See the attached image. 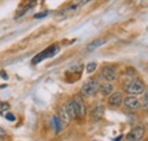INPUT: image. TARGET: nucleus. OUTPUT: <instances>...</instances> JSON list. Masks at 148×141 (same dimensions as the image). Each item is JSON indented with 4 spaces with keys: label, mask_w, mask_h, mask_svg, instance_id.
<instances>
[{
    "label": "nucleus",
    "mask_w": 148,
    "mask_h": 141,
    "mask_svg": "<svg viewBox=\"0 0 148 141\" xmlns=\"http://www.w3.org/2000/svg\"><path fill=\"white\" fill-rule=\"evenodd\" d=\"M99 90V83L96 79H89L87 80L82 87H81V94L84 97H91L93 94L97 93Z\"/></svg>",
    "instance_id": "f257e3e1"
},
{
    "label": "nucleus",
    "mask_w": 148,
    "mask_h": 141,
    "mask_svg": "<svg viewBox=\"0 0 148 141\" xmlns=\"http://www.w3.org/2000/svg\"><path fill=\"white\" fill-rule=\"evenodd\" d=\"M127 92L129 93L130 96H138L141 94L145 91V84L141 80H132L129 84L125 87Z\"/></svg>",
    "instance_id": "f03ea898"
},
{
    "label": "nucleus",
    "mask_w": 148,
    "mask_h": 141,
    "mask_svg": "<svg viewBox=\"0 0 148 141\" xmlns=\"http://www.w3.org/2000/svg\"><path fill=\"white\" fill-rule=\"evenodd\" d=\"M59 51V47L58 46H50L49 48H47L46 50H43L42 53H38L37 56L32 59V64H38V63H40V62H42L43 59H47V58H50V57H53V56H55L56 53Z\"/></svg>",
    "instance_id": "7ed1b4c3"
},
{
    "label": "nucleus",
    "mask_w": 148,
    "mask_h": 141,
    "mask_svg": "<svg viewBox=\"0 0 148 141\" xmlns=\"http://www.w3.org/2000/svg\"><path fill=\"white\" fill-rule=\"evenodd\" d=\"M72 103H73V106L75 108V112L77 114V117H83L87 113V108H86V105H84V101L82 99L81 96H75L72 98Z\"/></svg>",
    "instance_id": "20e7f679"
},
{
    "label": "nucleus",
    "mask_w": 148,
    "mask_h": 141,
    "mask_svg": "<svg viewBox=\"0 0 148 141\" xmlns=\"http://www.w3.org/2000/svg\"><path fill=\"white\" fill-rule=\"evenodd\" d=\"M145 134V127L143 125H136L131 129V131L128 134V140L129 141H140L144 138Z\"/></svg>",
    "instance_id": "39448f33"
},
{
    "label": "nucleus",
    "mask_w": 148,
    "mask_h": 141,
    "mask_svg": "<svg viewBox=\"0 0 148 141\" xmlns=\"http://www.w3.org/2000/svg\"><path fill=\"white\" fill-rule=\"evenodd\" d=\"M101 77L106 81V82H113L116 80L117 77V73H116V68L114 66L111 65H107V66H104L103 70H101Z\"/></svg>",
    "instance_id": "423d86ee"
},
{
    "label": "nucleus",
    "mask_w": 148,
    "mask_h": 141,
    "mask_svg": "<svg viewBox=\"0 0 148 141\" xmlns=\"http://www.w3.org/2000/svg\"><path fill=\"white\" fill-rule=\"evenodd\" d=\"M123 104H124V107L127 109L136 110L140 107V100L134 96H128V97L123 98Z\"/></svg>",
    "instance_id": "0eeeda50"
},
{
    "label": "nucleus",
    "mask_w": 148,
    "mask_h": 141,
    "mask_svg": "<svg viewBox=\"0 0 148 141\" xmlns=\"http://www.w3.org/2000/svg\"><path fill=\"white\" fill-rule=\"evenodd\" d=\"M123 104V96L121 92H114L108 98V105L112 107H119Z\"/></svg>",
    "instance_id": "6e6552de"
},
{
    "label": "nucleus",
    "mask_w": 148,
    "mask_h": 141,
    "mask_svg": "<svg viewBox=\"0 0 148 141\" xmlns=\"http://www.w3.org/2000/svg\"><path fill=\"white\" fill-rule=\"evenodd\" d=\"M104 113H105L104 107L100 105V104H98V105H96L91 109V118H92L93 121H99V120L103 118Z\"/></svg>",
    "instance_id": "1a4fd4ad"
},
{
    "label": "nucleus",
    "mask_w": 148,
    "mask_h": 141,
    "mask_svg": "<svg viewBox=\"0 0 148 141\" xmlns=\"http://www.w3.org/2000/svg\"><path fill=\"white\" fill-rule=\"evenodd\" d=\"M104 43H106V40H105V39H96V40H93L92 42H90V43L87 46L86 50H87V51H92L95 49L99 48L100 46H103Z\"/></svg>",
    "instance_id": "9d476101"
},
{
    "label": "nucleus",
    "mask_w": 148,
    "mask_h": 141,
    "mask_svg": "<svg viewBox=\"0 0 148 141\" xmlns=\"http://www.w3.org/2000/svg\"><path fill=\"white\" fill-rule=\"evenodd\" d=\"M99 91L103 96H108L113 91V86L108 82H103V83L99 84Z\"/></svg>",
    "instance_id": "9b49d317"
},
{
    "label": "nucleus",
    "mask_w": 148,
    "mask_h": 141,
    "mask_svg": "<svg viewBox=\"0 0 148 141\" xmlns=\"http://www.w3.org/2000/svg\"><path fill=\"white\" fill-rule=\"evenodd\" d=\"M140 107L144 109V110H148V90L145 91V94L143 97V100L140 103Z\"/></svg>",
    "instance_id": "f8f14e48"
},
{
    "label": "nucleus",
    "mask_w": 148,
    "mask_h": 141,
    "mask_svg": "<svg viewBox=\"0 0 148 141\" xmlns=\"http://www.w3.org/2000/svg\"><path fill=\"white\" fill-rule=\"evenodd\" d=\"M53 124H54V127H55L56 132H59L62 130V121L59 120V117L54 116L53 117Z\"/></svg>",
    "instance_id": "ddd939ff"
},
{
    "label": "nucleus",
    "mask_w": 148,
    "mask_h": 141,
    "mask_svg": "<svg viewBox=\"0 0 148 141\" xmlns=\"http://www.w3.org/2000/svg\"><path fill=\"white\" fill-rule=\"evenodd\" d=\"M96 68H97V63H96V62H91V63L87 64L86 70H87L88 74H91V73H93V72L96 70Z\"/></svg>",
    "instance_id": "4468645a"
},
{
    "label": "nucleus",
    "mask_w": 148,
    "mask_h": 141,
    "mask_svg": "<svg viewBox=\"0 0 148 141\" xmlns=\"http://www.w3.org/2000/svg\"><path fill=\"white\" fill-rule=\"evenodd\" d=\"M10 109V106L8 103H0V114H6Z\"/></svg>",
    "instance_id": "2eb2a0df"
},
{
    "label": "nucleus",
    "mask_w": 148,
    "mask_h": 141,
    "mask_svg": "<svg viewBox=\"0 0 148 141\" xmlns=\"http://www.w3.org/2000/svg\"><path fill=\"white\" fill-rule=\"evenodd\" d=\"M5 117H6V118H7V120H8L9 122H14V121L16 120L15 115H14V114H12V113H9V112L5 114Z\"/></svg>",
    "instance_id": "dca6fc26"
},
{
    "label": "nucleus",
    "mask_w": 148,
    "mask_h": 141,
    "mask_svg": "<svg viewBox=\"0 0 148 141\" xmlns=\"http://www.w3.org/2000/svg\"><path fill=\"white\" fill-rule=\"evenodd\" d=\"M48 15V12H43V13H39V14H36L34 15V18H42L46 17Z\"/></svg>",
    "instance_id": "f3484780"
},
{
    "label": "nucleus",
    "mask_w": 148,
    "mask_h": 141,
    "mask_svg": "<svg viewBox=\"0 0 148 141\" xmlns=\"http://www.w3.org/2000/svg\"><path fill=\"white\" fill-rule=\"evenodd\" d=\"M5 134H6V131H5V130H3V129L0 126V138H2Z\"/></svg>",
    "instance_id": "a211bd4d"
}]
</instances>
